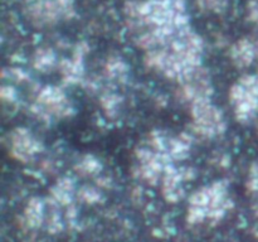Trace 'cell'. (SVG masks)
Wrapping results in <instances>:
<instances>
[{
	"label": "cell",
	"instance_id": "obj_10",
	"mask_svg": "<svg viewBox=\"0 0 258 242\" xmlns=\"http://www.w3.org/2000/svg\"><path fill=\"white\" fill-rule=\"evenodd\" d=\"M90 53V44L86 40H80L75 44L70 57L60 58L58 73L63 86H82L86 76V58Z\"/></svg>",
	"mask_w": 258,
	"mask_h": 242
},
{
	"label": "cell",
	"instance_id": "obj_17",
	"mask_svg": "<svg viewBox=\"0 0 258 242\" xmlns=\"http://www.w3.org/2000/svg\"><path fill=\"white\" fill-rule=\"evenodd\" d=\"M59 55L54 48L49 45H42L38 47L30 55V65L32 68L37 72L47 75V73L53 72L57 70L59 65Z\"/></svg>",
	"mask_w": 258,
	"mask_h": 242
},
{
	"label": "cell",
	"instance_id": "obj_18",
	"mask_svg": "<svg viewBox=\"0 0 258 242\" xmlns=\"http://www.w3.org/2000/svg\"><path fill=\"white\" fill-rule=\"evenodd\" d=\"M98 105H100L103 116L107 120L113 121L120 117L121 111H122L123 97L117 91L103 88L98 93Z\"/></svg>",
	"mask_w": 258,
	"mask_h": 242
},
{
	"label": "cell",
	"instance_id": "obj_15",
	"mask_svg": "<svg viewBox=\"0 0 258 242\" xmlns=\"http://www.w3.org/2000/svg\"><path fill=\"white\" fill-rule=\"evenodd\" d=\"M196 135L189 131H180L178 134H169L166 144V154L173 163L184 161L190 156L194 146Z\"/></svg>",
	"mask_w": 258,
	"mask_h": 242
},
{
	"label": "cell",
	"instance_id": "obj_25",
	"mask_svg": "<svg viewBox=\"0 0 258 242\" xmlns=\"http://www.w3.org/2000/svg\"><path fill=\"white\" fill-rule=\"evenodd\" d=\"M246 189L252 194H258V159L251 164L246 178Z\"/></svg>",
	"mask_w": 258,
	"mask_h": 242
},
{
	"label": "cell",
	"instance_id": "obj_14",
	"mask_svg": "<svg viewBox=\"0 0 258 242\" xmlns=\"http://www.w3.org/2000/svg\"><path fill=\"white\" fill-rule=\"evenodd\" d=\"M77 182L72 175H62L49 188L48 202L66 208L77 199Z\"/></svg>",
	"mask_w": 258,
	"mask_h": 242
},
{
	"label": "cell",
	"instance_id": "obj_7",
	"mask_svg": "<svg viewBox=\"0 0 258 242\" xmlns=\"http://www.w3.org/2000/svg\"><path fill=\"white\" fill-rule=\"evenodd\" d=\"M7 149L13 160L27 165L42 156L45 146L30 129L17 126L8 134Z\"/></svg>",
	"mask_w": 258,
	"mask_h": 242
},
{
	"label": "cell",
	"instance_id": "obj_1",
	"mask_svg": "<svg viewBox=\"0 0 258 242\" xmlns=\"http://www.w3.org/2000/svg\"><path fill=\"white\" fill-rule=\"evenodd\" d=\"M206 43L191 27L176 33L166 45L144 52V65L166 80L179 83L203 66Z\"/></svg>",
	"mask_w": 258,
	"mask_h": 242
},
{
	"label": "cell",
	"instance_id": "obj_6",
	"mask_svg": "<svg viewBox=\"0 0 258 242\" xmlns=\"http://www.w3.org/2000/svg\"><path fill=\"white\" fill-rule=\"evenodd\" d=\"M134 159L135 163L131 168L134 178L150 187H156L160 184L165 168L173 163L163 154L150 148L146 143L139 144L134 149Z\"/></svg>",
	"mask_w": 258,
	"mask_h": 242
},
{
	"label": "cell",
	"instance_id": "obj_13",
	"mask_svg": "<svg viewBox=\"0 0 258 242\" xmlns=\"http://www.w3.org/2000/svg\"><path fill=\"white\" fill-rule=\"evenodd\" d=\"M102 78L113 87L126 86L131 78L130 65L121 55H108L102 65Z\"/></svg>",
	"mask_w": 258,
	"mask_h": 242
},
{
	"label": "cell",
	"instance_id": "obj_8",
	"mask_svg": "<svg viewBox=\"0 0 258 242\" xmlns=\"http://www.w3.org/2000/svg\"><path fill=\"white\" fill-rule=\"evenodd\" d=\"M213 95L214 86L212 76L204 66L194 71L185 80L180 81L176 88V98L186 106L199 101L213 100Z\"/></svg>",
	"mask_w": 258,
	"mask_h": 242
},
{
	"label": "cell",
	"instance_id": "obj_5",
	"mask_svg": "<svg viewBox=\"0 0 258 242\" xmlns=\"http://www.w3.org/2000/svg\"><path fill=\"white\" fill-rule=\"evenodd\" d=\"M228 100L236 121L242 125L258 116V76L244 73L234 81L228 91Z\"/></svg>",
	"mask_w": 258,
	"mask_h": 242
},
{
	"label": "cell",
	"instance_id": "obj_28",
	"mask_svg": "<svg viewBox=\"0 0 258 242\" xmlns=\"http://www.w3.org/2000/svg\"><path fill=\"white\" fill-rule=\"evenodd\" d=\"M254 40H256V44H257V48H258V35L254 37Z\"/></svg>",
	"mask_w": 258,
	"mask_h": 242
},
{
	"label": "cell",
	"instance_id": "obj_20",
	"mask_svg": "<svg viewBox=\"0 0 258 242\" xmlns=\"http://www.w3.org/2000/svg\"><path fill=\"white\" fill-rule=\"evenodd\" d=\"M2 78L5 82L14 83V85H34L32 75L28 72L27 70L18 66H12V67H7L2 71Z\"/></svg>",
	"mask_w": 258,
	"mask_h": 242
},
{
	"label": "cell",
	"instance_id": "obj_4",
	"mask_svg": "<svg viewBox=\"0 0 258 242\" xmlns=\"http://www.w3.org/2000/svg\"><path fill=\"white\" fill-rule=\"evenodd\" d=\"M188 108L190 115V131L196 138L214 140L226 134L228 129L227 117L213 100L191 103Z\"/></svg>",
	"mask_w": 258,
	"mask_h": 242
},
{
	"label": "cell",
	"instance_id": "obj_11",
	"mask_svg": "<svg viewBox=\"0 0 258 242\" xmlns=\"http://www.w3.org/2000/svg\"><path fill=\"white\" fill-rule=\"evenodd\" d=\"M23 13L37 29L55 27L62 20L55 0H24Z\"/></svg>",
	"mask_w": 258,
	"mask_h": 242
},
{
	"label": "cell",
	"instance_id": "obj_16",
	"mask_svg": "<svg viewBox=\"0 0 258 242\" xmlns=\"http://www.w3.org/2000/svg\"><path fill=\"white\" fill-rule=\"evenodd\" d=\"M48 203L47 198L42 197H32L27 202L23 211L22 221L23 224L28 229H38L45 223V217H47Z\"/></svg>",
	"mask_w": 258,
	"mask_h": 242
},
{
	"label": "cell",
	"instance_id": "obj_26",
	"mask_svg": "<svg viewBox=\"0 0 258 242\" xmlns=\"http://www.w3.org/2000/svg\"><path fill=\"white\" fill-rule=\"evenodd\" d=\"M246 20L258 27V0H248L246 4Z\"/></svg>",
	"mask_w": 258,
	"mask_h": 242
},
{
	"label": "cell",
	"instance_id": "obj_24",
	"mask_svg": "<svg viewBox=\"0 0 258 242\" xmlns=\"http://www.w3.org/2000/svg\"><path fill=\"white\" fill-rule=\"evenodd\" d=\"M63 22H71L77 17V4L76 0H55Z\"/></svg>",
	"mask_w": 258,
	"mask_h": 242
},
{
	"label": "cell",
	"instance_id": "obj_19",
	"mask_svg": "<svg viewBox=\"0 0 258 242\" xmlns=\"http://www.w3.org/2000/svg\"><path fill=\"white\" fill-rule=\"evenodd\" d=\"M73 170L77 175L83 178H97L102 174L103 164L97 155L92 153H85L78 156L75 161Z\"/></svg>",
	"mask_w": 258,
	"mask_h": 242
},
{
	"label": "cell",
	"instance_id": "obj_23",
	"mask_svg": "<svg viewBox=\"0 0 258 242\" xmlns=\"http://www.w3.org/2000/svg\"><path fill=\"white\" fill-rule=\"evenodd\" d=\"M0 98H2L3 103H8V105H17V103H19L20 95L17 85L3 81L2 87H0Z\"/></svg>",
	"mask_w": 258,
	"mask_h": 242
},
{
	"label": "cell",
	"instance_id": "obj_22",
	"mask_svg": "<svg viewBox=\"0 0 258 242\" xmlns=\"http://www.w3.org/2000/svg\"><path fill=\"white\" fill-rule=\"evenodd\" d=\"M232 0H196V5L201 13L221 15L227 12Z\"/></svg>",
	"mask_w": 258,
	"mask_h": 242
},
{
	"label": "cell",
	"instance_id": "obj_2",
	"mask_svg": "<svg viewBox=\"0 0 258 242\" xmlns=\"http://www.w3.org/2000/svg\"><path fill=\"white\" fill-rule=\"evenodd\" d=\"M232 208L233 201L229 197V183L224 179H218L198 188L189 197L186 222L190 226H198L204 222L214 226Z\"/></svg>",
	"mask_w": 258,
	"mask_h": 242
},
{
	"label": "cell",
	"instance_id": "obj_9",
	"mask_svg": "<svg viewBox=\"0 0 258 242\" xmlns=\"http://www.w3.org/2000/svg\"><path fill=\"white\" fill-rule=\"evenodd\" d=\"M196 174L197 171L191 166L169 164L159 184L163 198L168 203H179L185 197V183L196 178Z\"/></svg>",
	"mask_w": 258,
	"mask_h": 242
},
{
	"label": "cell",
	"instance_id": "obj_27",
	"mask_svg": "<svg viewBox=\"0 0 258 242\" xmlns=\"http://www.w3.org/2000/svg\"><path fill=\"white\" fill-rule=\"evenodd\" d=\"M252 233H253V236L256 237V238H258V218H256V223L252 227Z\"/></svg>",
	"mask_w": 258,
	"mask_h": 242
},
{
	"label": "cell",
	"instance_id": "obj_12",
	"mask_svg": "<svg viewBox=\"0 0 258 242\" xmlns=\"http://www.w3.org/2000/svg\"><path fill=\"white\" fill-rule=\"evenodd\" d=\"M228 58L237 70H248L258 59V48L254 37H242L232 43L228 49Z\"/></svg>",
	"mask_w": 258,
	"mask_h": 242
},
{
	"label": "cell",
	"instance_id": "obj_29",
	"mask_svg": "<svg viewBox=\"0 0 258 242\" xmlns=\"http://www.w3.org/2000/svg\"><path fill=\"white\" fill-rule=\"evenodd\" d=\"M256 75H257V76H258V68H257V73H256Z\"/></svg>",
	"mask_w": 258,
	"mask_h": 242
},
{
	"label": "cell",
	"instance_id": "obj_3",
	"mask_svg": "<svg viewBox=\"0 0 258 242\" xmlns=\"http://www.w3.org/2000/svg\"><path fill=\"white\" fill-rule=\"evenodd\" d=\"M32 91L28 111L38 123L50 125L54 121L72 118L77 113L75 103L62 86L37 85Z\"/></svg>",
	"mask_w": 258,
	"mask_h": 242
},
{
	"label": "cell",
	"instance_id": "obj_21",
	"mask_svg": "<svg viewBox=\"0 0 258 242\" xmlns=\"http://www.w3.org/2000/svg\"><path fill=\"white\" fill-rule=\"evenodd\" d=\"M77 199L82 203L90 204H98L103 201V192L101 187L97 184H85L80 187L77 191Z\"/></svg>",
	"mask_w": 258,
	"mask_h": 242
}]
</instances>
